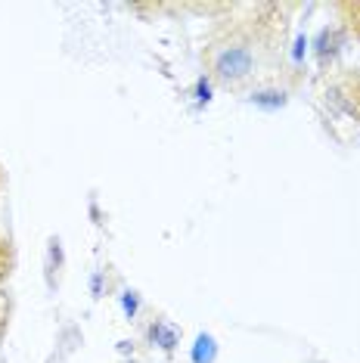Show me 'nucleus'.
Returning <instances> with one entry per match:
<instances>
[{
    "mask_svg": "<svg viewBox=\"0 0 360 363\" xmlns=\"http://www.w3.org/2000/svg\"><path fill=\"white\" fill-rule=\"evenodd\" d=\"M252 103L267 106V109H280V106H286V96L276 94V90H258V94H252Z\"/></svg>",
    "mask_w": 360,
    "mask_h": 363,
    "instance_id": "nucleus-10",
    "label": "nucleus"
},
{
    "mask_svg": "<svg viewBox=\"0 0 360 363\" xmlns=\"http://www.w3.org/2000/svg\"><path fill=\"white\" fill-rule=\"evenodd\" d=\"M150 342L159 345L162 351H174L177 342H180V329L174 323H168V320H152L150 323Z\"/></svg>",
    "mask_w": 360,
    "mask_h": 363,
    "instance_id": "nucleus-4",
    "label": "nucleus"
},
{
    "mask_svg": "<svg viewBox=\"0 0 360 363\" xmlns=\"http://www.w3.org/2000/svg\"><path fill=\"white\" fill-rule=\"evenodd\" d=\"M335 13H339L342 31L360 44V0H342V4H335Z\"/></svg>",
    "mask_w": 360,
    "mask_h": 363,
    "instance_id": "nucleus-5",
    "label": "nucleus"
},
{
    "mask_svg": "<svg viewBox=\"0 0 360 363\" xmlns=\"http://www.w3.org/2000/svg\"><path fill=\"white\" fill-rule=\"evenodd\" d=\"M292 6L261 4L245 19H227L211 31L202 47V65L208 81L224 90H242L258 78L267 60L283 56V44L289 35L286 13Z\"/></svg>",
    "mask_w": 360,
    "mask_h": 363,
    "instance_id": "nucleus-1",
    "label": "nucleus"
},
{
    "mask_svg": "<svg viewBox=\"0 0 360 363\" xmlns=\"http://www.w3.org/2000/svg\"><path fill=\"white\" fill-rule=\"evenodd\" d=\"M50 249H47V279H50V286H53V274H60V267H62V242H60V236H50Z\"/></svg>",
    "mask_w": 360,
    "mask_h": 363,
    "instance_id": "nucleus-8",
    "label": "nucleus"
},
{
    "mask_svg": "<svg viewBox=\"0 0 360 363\" xmlns=\"http://www.w3.org/2000/svg\"><path fill=\"white\" fill-rule=\"evenodd\" d=\"M215 354H218L215 338L202 333L199 338H196V345H193V363H215Z\"/></svg>",
    "mask_w": 360,
    "mask_h": 363,
    "instance_id": "nucleus-7",
    "label": "nucleus"
},
{
    "mask_svg": "<svg viewBox=\"0 0 360 363\" xmlns=\"http://www.w3.org/2000/svg\"><path fill=\"white\" fill-rule=\"evenodd\" d=\"M16 270V245H13V236L0 227V289H6Z\"/></svg>",
    "mask_w": 360,
    "mask_h": 363,
    "instance_id": "nucleus-6",
    "label": "nucleus"
},
{
    "mask_svg": "<svg viewBox=\"0 0 360 363\" xmlns=\"http://www.w3.org/2000/svg\"><path fill=\"white\" fill-rule=\"evenodd\" d=\"M345 31H342V26H332V28H323L320 35H317L314 40V53H317V60H320V65L326 69L335 56L342 53V44H345Z\"/></svg>",
    "mask_w": 360,
    "mask_h": 363,
    "instance_id": "nucleus-3",
    "label": "nucleus"
},
{
    "mask_svg": "<svg viewBox=\"0 0 360 363\" xmlns=\"http://www.w3.org/2000/svg\"><path fill=\"white\" fill-rule=\"evenodd\" d=\"M137 304H140L137 292H125V311H128V317H134V313H137Z\"/></svg>",
    "mask_w": 360,
    "mask_h": 363,
    "instance_id": "nucleus-11",
    "label": "nucleus"
},
{
    "mask_svg": "<svg viewBox=\"0 0 360 363\" xmlns=\"http://www.w3.org/2000/svg\"><path fill=\"white\" fill-rule=\"evenodd\" d=\"M323 109L335 121H357L360 125V69L345 65V69H332L323 78Z\"/></svg>",
    "mask_w": 360,
    "mask_h": 363,
    "instance_id": "nucleus-2",
    "label": "nucleus"
},
{
    "mask_svg": "<svg viewBox=\"0 0 360 363\" xmlns=\"http://www.w3.org/2000/svg\"><path fill=\"white\" fill-rule=\"evenodd\" d=\"M4 186H6V171H4V164H0V193H4Z\"/></svg>",
    "mask_w": 360,
    "mask_h": 363,
    "instance_id": "nucleus-12",
    "label": "nucleus"
},
{
    "mask_svg": "<svg viewBox=\"0 0 360 363\" xmlns=\"http://www.w3.org/2000/svg\"><path fill=\"white\" fill-rule=\"evenodd\" d=\"M10 320H13V295H10V289H0V345L6 338Z\"/></svg>",
    "mask_w": 360,
    "mask_h": 363,
    "instance_id": "nucleus-9",
    "label": "nucleus"
}]
</instances>
